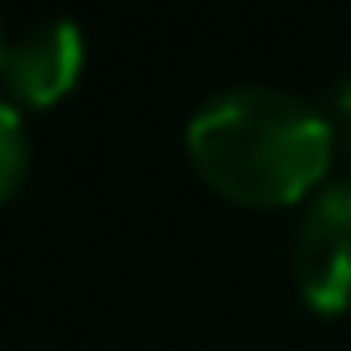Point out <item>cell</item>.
<instances>
[{
	"mask_svg": "<svg viewBox=\"0 0 351 351\" xmlns=\"http://www.w3.org/2000/svg\"><path fill=\"white\" fill-rule=\"evenodd\" d=\"M5 53H10V44H5V25H0V68H5Z\"/></svg>",
	"mask_w": 351,
	"mask_h": 351,
	"instance_id": "obj_6",
	"label": "cell"
},
{
	"mask_svg": "<svg viewBox=\"0 0 351 351\" xmlns=\"http://www.w3.org/2000/svg\"><path fill=\"white\" fill-rule=\"evenodd\" d=\"M341 145H346V154H351V106H346V130H341Z\"/></svg>",
	"mask_w": 351,
	"mask_h": 351,
	"instance_id": "obj_5",
	"label": "cell"
},
{
	"mask_svg": "<svg viewBox=\"0 0 351 351\" xmlns=\"http://www.w3.org/2000/svg\"><path fill=\"white\" fill-rule=\"evenodd\" d=\"M29 173V130L10 97H0V202H10Z\"/></svg>",
	"mask_w": 351,
	"mask_h": 351,
	"instance_id": "obj_4",
	"label": "cell"
},
{
	"mask_svg": "<svg viewBox=\"0 0 351 351\" xmlns=\"http://www.w3.org/2000/svg\"><path fill=\"white\" fill-rule=\"evenodd\" d=\"M332 121L274 87H231L188 121L197 178L241 207H289L313 197L332 169Z\"/></svg>",
	"mask_w": 351,
	"mask_h": 351,
	"instance_id": "obj_1",
	"label": "cell"
},
{
	"mask_svg": "<svg viewBox=\"0 0 351 351\" xmlns=\"http://www.w3.org/2000/svg\"><path fill=\"white\" fill-rule=\"evenodd\" d=\"M293 279L313 313L351 308V178L322 183L293 236Z\"/></svg>",
	"mask_w": 351,
	"mask_h": 351,
	"instance_id": "obj_2",
	"label": "cell"
},
{
	"mask_svg": "<svg viewBox=\"0 0 351 351\" xmlns=\"http://www.w3.org/2000/svg\"><path fill=\"white\" fill-rule=\"evenodd\" d=\"M82 73V29L73 20H39L29 25L5 53V92L15 106H53L73 92Z\"/></svg>",
	"mask_w": 351,
	"mask_h": 351,
	"instance_id": "obj_3",
	"label": "cell"
}]
</instances>
